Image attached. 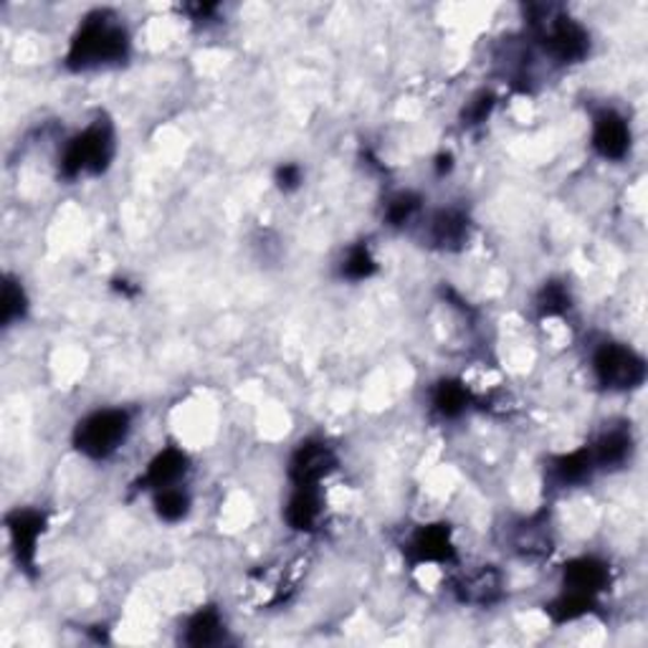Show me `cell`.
I'll return each mask as SVG.
<instances>
[{"label": "cell", "instance_id": "cell-29", "mask_svg": "<svg viewBox=\"0 0 648 648\" xmlns=\"http://www.w3.org/2000/svg\"><path fill=\"white\" fill-rule=\"evenodd\" d=\"M216 8H218V5H213V3H208V5H200V3H198V5H187V11L193 13V19H195V21H203V19H210V15L216 13Z\"/></svg>", "mask_w": 648, "mask_h": 648}, {"label": "cell", "instance_id": "cell-23", "mask_svg": "<svg viewBox=\"0 0 648 648\" xmlns=\"http://www.w3.org/2000/svg\"><path fill=\"white\" fill-rule=\"evenodd\" d=\"M28 311V296L26 289L15 277H5L3 281V296H0V322L3 327H13L21 322Z\"/></svg>", "mask_w": 648, "mask_h": 648}, {"label": "cell", "instance_id": "cell-11", "mask_svg": "<svg viewBox=\"0 0 648 648\" xmlns=\"http://www.w3.org/2000/svg\"><path fill=\"white\" fill-rule=\"evenodd\" d=\"M596 472H615L623 468L631 456H634V436L626 426H611L598 436L596 441L588 447Z\"/></svg>", "mask_w": 648, "mask_h": 648}, {"label": "cell", "instance_id": "cell-17", "mask_svg": "<svg viewBox=\"0 0 648 648\" xmlns=\"http://www.w3.org/2000/svg\"><path fill=\"white\" fill-rule=\"evenodd\" d=\"M225 641V621L218 608L206 606L185 623V644L195 648L218 646Z\"/></svg>", "mask_w": 648, "mask_h": 648}, {"label": "cell", "instance_id": "cell-19", "mask_svg": "<svg viewBox=\"0 0 648 648\" xmlns=\"http://www.w3.org/2000/svg\"><path fill=\"white\" fill-rule=\"evenodd\" d=\"M596 608H598V596L562 588L560 596L545 606V613L550 615L552 623L562 626V623H573L577 619H583V615H590Z\"/></svg>", "mask_w": 648, "mask_h": 648}, {"label": "cell", "instance_id": "cell-9", "mask_svg": "<svg viewBox=\"0 0 648 648\" xmlns=\"http://www.w3.org/2000/svg\"><path fill=\"white\" fill-rule=\"evenodd\" d=\"M590 145L603 160L619 162L631 152V127L628 120L615 109H600L592 117Z\"/></svg>", "mask_w": 648, "mask_h": 648}, {"label": "cell", "instance_id": "cell-26", "mask_svg": "<svg viewBox=\"0 0 648 648\" xmlns=\"http://www.w3.org/2000/svg\"><path fill=\"white\" fill-rule=\"evenodd\" d=\"M494 107H497V97L491 91L484 89L479 94H474L464 107V114H462L464 127H476V124L487 122L489 114L494 112Z\"/></svg>", "mask_w": 648, "mask_h": 648}, {"label": "cell", "instance_id": "cell-8", "mask_svg": "<svg viewBox=\"0 0 648 648\" xmlns=\"http://www.w3.org/2000/svg\"><path fill=\"white\" fill-rule=\"evenodd\" d=\"M5 527L8 537H11L15 562H19L23 573L34 575L38 560V540H41L46 529V514L38 510H13L5 517Z\"/></svg>", "mask_w": 648, "mask_h": 648}, {"label": "cell", "instance_id": "cell-27", "mask_svg": "<svg viewBox=\"0 0 648 648\" xmlns=\"http://www.w3.org/2000/svg\"><path fill=\"white\" fill-rule=\"evenodd\" d=\"M274 183L281 193H294L304 183V173L296 162H281L274 173Z\"/></svg>", "mask_w": 648, "mask_h": 648}, {"label": "cell", "instance_id": "cell-13", "mask_svg": "<svg viewBox=\"0 0 648 648\" xmlns=\"http://www.w3.org/2000/svg\"><path fill=\"white\" fill-rule=\"evenodd\" d=\"M608 585H611V567H608V562L592 555L575 558L562 567V588L565 590L600 596L608 590Z\"/></svg>", "mask_w": 648, "mask_h": 648}, {"label": "cell", "instance_id": "cell-20", "mask_svg": "<svg viewBox=\"0 0 648 648\" xmlns=\"http://www.w3.org/2000/svg\"><path fill=\"white\" fill-rule=\"evenodd\" d=\"M514 548H517L522 555H529V558L550 555L552 537L548 533L545 514H535V517L522 522V525L517 527V535H514Z\"/></svg>", "mask_w": 648, "mask_h": 648}, {"label": "cell", "instance_id": "cell-15", "mask_svg": "<svg viewBox=\"0 0 648 648\" xmlns=\"http://www.w3.org/2000/svg\"><path fill=\"white\" fill-rule=\"evenodd\" d=\"M592 474H596V464H592L588 447L560 454L548 466V481L558 489L580 487V484L592 479Z\"/></svg>", "mask_w": 648, "mask_h": 648}, {"label": "cell", "instance_id": "cell-10", "mask_svg": "<svg viewBox=\"0 0 648 648\" xmlns=\"http://www.w3.org/2000/svg\"><path fill=\"white\" fill-rule=\"evenodd\" d=\"M472 233L468 216L459 208H443L428 218V246L439 248V252H462Z\"/></svg>", "mask_w": 648, "mask_h": 648}, {"label": "cell", "instance_id": "cell-7", "mask_svg": "<svg viewBox=\"0 0 648 648\" xmlns=\"http://www.w3.org/2000/svg\"><path fill=\"white\" fill-rule=\"evenodd\" d=\"M403 555L413 567L449 565V562L456 560V545L451 540V527L443 525V522L418 527L408 537V542H405Z\"/></svg>", "mask_w": 648, "mask_h": 648}, {"label": "cell", "instance_id": "cell-3", "mask_svg": "<svg viewBox=\"0 0 648 648\" xmlns=\"http://www.w3.org/2000/svg\"><path fill=\"white\" fill-rule=\"evenodd\" d=\"M132 431V413L124 408H99L84 416L74 428V449L94 462H105L124 447Z\"/></svg>", "mask_w": 648, "mask_h": 648}, {"label": "cell", "instance_id": "cell-4", "mask_svg": "<svg viewBox=\"0 0 648 648\" xmlns=\"http://www.w3.org/2000/svg\"><path fill=\"white\" fill-rule=\"evenodd\" d=\"M592 375H596L598 386L606 390L626 393V390H636L646 382V360L628 345L603 342L592 353Z\"/></svg>", "mask_w": 648, "mask_h": 648}, {"label": "cell", "instance_id": "cell-16", "mask_svg": "<svg viewBox=\"0 0 648 648\" xmlns=\"http://www.w3.org/2000/svg\"><path fill=\"white\" fill-rule=\"evenodd\" d=\"M322 517V499L319 487H294L284 506V519L294 533H311Z\"/></svg>", "mask_w": 648, "mask_h": 648}, {"label": "cell", "instance_id": "cell-18", "mask_svg": "<svg viewBox=\"0 0 648 648\" xmlns=\"http://www.w3.org/2000/svg\"><path fill=\"white\" fill-rule=\"evenodd\" d=\"M468 403H472V393L462 380L443 378L431 390V405L441 418H459L464 416Z\"/></svg>", "mask_w": 648, "mask_h": 648}, {"label": "cell", "instance_id": "cell-14", "mask_svg": "<svg viewBox=\"0 0 648 648\" xmlns=\"http://www.w3.org/2000/svg\"><path fill=\"white\" fill-rule=\"evenodd\" d=\"M454 590H456V598L462 600V603L487 608V606H494V603H499V600H502L504 577L497 567L484 565L481 570H476V573L464 575L462 580L456 583Z\"/></svg>", "mask_w": 648, "mask_h": 648}, {"label": "cell", "instance_id": "cell-25", "mask_svg": "<svg viewBox=\"0 0 648 648\" xmlns=\"http://www.w3.org/2000/svg\"><path fill=\"white\" fill-rule=\"evenodd\" d=\"M420 206H424V200H420L418 193L401 191L388 200L382 221H386V225H390V229H405V225L420 213Z\"/></svg>", "mask_w": 648, "mask_h": 648}, {"label": "cell", "instance_id": "cell-28", "mask_svg": "<svg viewBox=\"0 0 648 648\" xmlns=\"http://www.w3.org/2000/svg\"><path fill=\"white\" fill-rule=\"evenodd\" d=\"M451 170H454V155L451 152H441L439 158H436V175H449Z\"/></svg>", "mask_w": 648, "mask_h": 648}, {"label": "cell", "instance_id": "cell-2", "mask_svg": "<svg viewBox=\"0 0 648 648\" xmlns=\"http://www.w3.org/2000/svg\"><path fill=\"white\" fill-rule=\"evenodd\" d=\"M117 155V135L109 120H94L80 135L64 145L59 160V175L64 181H76L82 175H105Z\"/></svg>", "mask_w": 648, "mask_h": 648}, {"label": "cell", "instance_id": "cell-24", "mask_svg": "<svg viewBox=\"0 0 648 648\" xmlns=\"http://www.w3.org/2000/svg\"><path fill=\"white\" fill-rule=\"evenodd\" d=\"M375 274H378V261H375L370 246L363 244V241L350 246L345 259L340 264V277L347 281H365Z\"/></svg>", "mask_w": 648, "mask_h": 648}, {"label": "cell", "instance_id": "cell-1", "mask_svg": "<svg viewBox=\"0 0 648 648\" xmlns=\"http://www.w3.org/2000/svg\"><path fill=\"white\" fill-rule=\"evenodd\" d=\"M132 38L122 19L112 11H91L72 36L64 64L72 72H97L120 66L130 59Z\"/></svg>", "mask_w": 648, "mask_h": 648}, {"label": "cell", "instance_id": "cell-12", "mask_svg": "<svg viewBox=\"0 0 648 648\" xmlns=\"http://www.w3.org/2000/svg\"><path fill=\"white\" fill-rule=\"evenodd\" d=\"M191 472V459L183 449L178 447H168L162 449L160 454L152 456V462L147 464L145 474L139 476L137 489H166V487H175L185 479V474Z\"/></svg>", "mask_w": 648, "mask_h": 648}, {"label": "cell", "instance_id": "cell-6", "mask_svg": "<svg viewBox=\"0 0 648 648\" xmlns=\"http://www.w3.org/2000/svg\"><path fill=\"white\" fill-rule=\"evenodd\" d=\"M338 468V454L322 439H307L289 459V481L294 487H319Z\"/></svg>", "mask_w": 648, "mask_h": 648}, {"label": "cell", "instance_id": "cell-22", "mask_svg": "<svg viewBox=\"0 0 648 648\" xmlns=\"http://www.w3.org/2000/svg\"><path fill=\"white\" fill-rule=\"evenodd\" d=\"M535 309L540 319L562 317L573 309V296H570L567 286L562 284V281H545L542 289L535 296Z\"/></svg>", "mask_w": 648, "mask_h": 648}, {"label": "cell", "instance_id": "cell-5", "mask_svg": "<svg viewBox=\"0 0 648 648\" xmlns=\"http://www.w3.org/2000/svg\"><path fill=\"white\" fill-rule=\"evenodd\" d=\"M535 26L540 46L555 64H577L590 53V34L570 15H548V21H535Z\"/></svg>", "mask_w": 648, "mask_h": 648}, {"label": "cell", "instance_id": "cell-21", "mask_svg": "<svg viewBox=\"0 0 648 648\" xmlns=\"http://www.w3.org/2000/svg\"><path fill=\"white\" fill-rule=\"evenodd\" d=\"M152 506H155V514H158L162 522H168V525H178V522H183L187 514H191L193 499L181 487V484H175V487H166V489L155 491Z\"/></svg>", "mask_w": 648, "mask_h": 648}]
</instances>
